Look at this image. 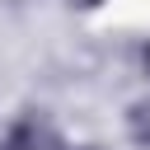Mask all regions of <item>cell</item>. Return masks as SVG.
I'll list each match as a JSON object with an SVG mask.
<instances>
[{"instance_id": "obj_4", "label": "cell", "mask_w": 150, "mask_h": 150, "mask_svg": "<svg viewBox=\"0 0 150 150\" xmlns=\"http://www.w3.org/2000/svg\"><path fill=\"white\" fill-rule=\"evenodd\" d=\"M75 150H103V145H75Z\"/></svg>"}, {"instance_id": "obj_3", "label": "cell", "mask_w": 150, "mask_h": 150, "mask_svg": "<svg viewBox=\"0 0 150 150\" xmlns=\"http://www.w3.org/2000/svg\"><path fill=\"white\" fill-rule=\"evenodd\" d=\"M70 5H84V9H89V5H98V0H70Z\"/></svg>"}, {"instance_id": "obj_1", "label": "cell", "mask_w": 150, "mask_h": 150, "mask_svg": "<svg viewBox=\"0 0 150 150\" xmlns=\"http://www.w3.org/2000/svg\"><path fill=\"white\" fill-rule=\"evenodd\" d=\"M5 150H61V141H56V127L47 122V112H38V108H28V112H19L14 122H9V131H5V141H0Z\"/></svg>"}, {"instance_id": "obj_6", "label": "cell", "mask_w": 150, "mask_h": 150, "mask_svg": "<svg viewBox=\"0 0 150 150\" xmlns=\"http://www.w3.org/2000/svg\"><path fill=\"white\" fill-rule=\"evenodd\" d=\"M0 150H5V145H0Z\"/></svg>"}, {"instance_id": "obj_2", "label": "cell", "mask_w": 150, "mask_h": 150, "mask_svg": "<svg viewBox=\"0 0 150 150\" xmlns=\"http://www.w3.org/2000/svg\"><path fill=\"white\" fill-rule=\"evenodd\" d=\"M127 131H131V141H136L141 150H150V98L131 103V112H127Z\"/></svg>"}, {"instance_id": "obj_5", "label": "cell", "mask_w": 150, "mask_h": 150, "mask_svg": "<svg viewBox=\"0 0 150 150\" xmlns=\"http://www.w3.org/2000/svg\"><path fill=\"white\" fill-rule=\"evenodd\" d=\"M145 70H150V47H145Z\"/></svg>"}]
</instances>
